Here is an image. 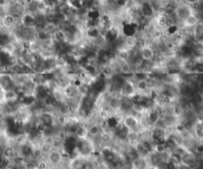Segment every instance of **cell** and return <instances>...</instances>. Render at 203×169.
<instances>
[{
    "mask_svg": "<svg viewBox=\"0 0 203 169\" xmlns=\"http://www.w3.org/2000/svg\"><path fill=\"white\" fill-rule=\"evenodd\" d=\"M63 153L60 150H52L49 154L47 155V162L48 164L53 167H57L60 165L63 162Z\"/></svg>",
    "mask_w": 203,
    "mask_h": 169,
    "instance_id": "6da1fadb",
    "label": "cell"
},
{
    "mask_svg": "<svg viewBox=\"0 0 203 169\" xmlns=\"http://www.w3.org/2000/svg\"><path fill=\"white\" fill-rule=\"evenodd\" d=\"M140 52L141 59L146 62H153L156 56H157L156 51H155L154 48L150 44V43L143 47L141 49H140Z\"/></svg>",
    "mask_w": 203,
    "mask_h": 169,
    "instance_id": "7a4b0ae2",
    "label": "cell"
},
{
    "mask_svg": "<svg viewBox=\"0 0 203 169\" xmlns=\"http://www.w3.org/2000/svg\"><path fill=\"white\" fill-rule=\"evenodd\" d=\"M69 1H70V0H59V2H65V3H68V2Z\"/></svg>",
    "mask_w": 203,
    "mask_h": 169,
    "instance_id": "3957f363",
    "label": "cell"
}]
</instances>
